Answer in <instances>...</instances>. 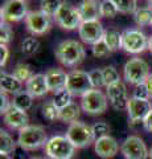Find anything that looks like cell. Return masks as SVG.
I'll return each instance as SVG.
<instances>
[{"instance_id": "6da1fadb", "label": "cell", "mask_w": 152, "mask_h": 159, "mask_svg": "<svg viewBox=\"0 0 152 159\" xmlns=\"http://www.w3.org/2000/svg\"><path fill=\"white\" fill-rule=\"evenodd\" d=\"M56 58L63 66L73 68L81 64L85 58V48L77 40H63L54 49Z\"/></svg>"}, {"instance_id": "7a4b0ae2", "label": "cell", "mask_w": 152, "mask_h": 159, "mask_svg": "<svg viewBox=\"0 0 152 159\" xmlns=\"http://www.w3.org/2000/svg\"><path fill=\"white\" fill-rule=\"evenodd\" d=\"M48 135L45 129L40 125H28L19 131L17 145L21 150L35 151L44 147L48 142Z\"/></svg>"}, {"instance_id": "3957f363", "label": "cell", "mask_w": 152, "mask_h": 159, "mask_svg": "<svg viewBox=\"0 0 152 159\" xmlns=\"http://www.w3.org/2000/svg\"><path fill=\"white\" fill-rule=\"evenodd\" d=\"M65 135L67 137V139L73 143V146L76 148L89 147L97 139L94 135V131H93V126L87 125L85 122H81V121H76L70 123Z\"/></svg>"}, {"instance_id": "277c9868", "label": "cell", "mask_w": 152, "mask_h": 159, "mask_svg": "<svg viewBox=\"0 0 152 159\" xmlns=\"http://www.w3.org/2000/svg\"><path fill=\"white\" fill-rule=\"evenodd\" d=\"M49 159H72L76 152V147L66 135H53L44 146Z\"/></svg>"}, {"instance_id": "5b68a950", "label": "cell", "mask_w": 152, "mask_h": 159, "mask_svg": "<svg viewBox=\"0 0 152 159\" xmlns=\"http://www.w3.org/2000/svg\"><path fill=\"white\" fill-rule=\"evenodd\" d=\"M150 65L140 57L130 58L124 64L123 68V77L124 80L131 85H139L144 84L147 77L150 76Z\"/></svg>"}, {"instance_id": "8992f818", "label": "cell", "mask_w": 152, "mask_h": 159, "mask_svg": "<svg viewBox=\"0 0 152 159\" xmlns=\"http://www.w3.org/2000/svg\"><path fill=\"white\" fill-rule=\"evenodd\" d=\"M107 101L109 98L103 92L93 88L81 97V107L89 116H99L106 111Z\"/></svg>"}, {"instance_id": "52a82bcc", "label": "cell", "mask_w": 152, "mask_h": 159, "mask_svg": "<svg viewBox=\"0 0 152 159\" xmlns=\"http://www.w3.org/2000/svg\"><path fill=\"white\" fill-rule=\"evenodd\" d=\"M123 33V40H122V49L131 54L143 53L145 49H148V37L140 29H126Z\"/></svg>"}, {"instance_id": "ba28073f", "label": "cell", "mask_w": 152, "mask_h": 159, "mask_svg": "<svg viewBox=\"0 0 152 159\" xmlns=\"http://www.w3.org/2000/svg\"><path fill=\"white\" fill-rule=\"evenodd\" d=\"M127 113H128L130 119V127H135L139 125H143L145 117L152 110V102L151 99H140L131 97L127 103Z\"/></svg>"}, {"instance_id": "9c48e42d", "label": "cell", "mask_w": 152, "mask_h": 159, "mask_svg": "<svg viewBox=\"0 0 152 159\" xmlns=\"http://www.w3.org/2000/svg\"><path fill=\"white\" fill-rule=\"evenodd\" d=\"M66 89L70 92L72 96L82 97L85 93L93 89L89 72H83L81 69H73L72 72H69L66 80Z\"/></svg>"}, {"instance_id": "30bf717a", "label": "cell", "mask_w": 152, "mask_h": 159, "mask_svg": "<svg viewBox=\"0 0 152 159\" xmlns=\"http://www.w3.org/2000/svg\"><path fill=\"white\" fill-rule=\"evenodd\" d=\"M54 20L58 27H61L62 29H66V31L78 29L83 21L78 8L73 7L67 3H62L60 11L56 13Z\"/></svg>"}, {"instance_id": "8fae6325", "label": "cell", "mask_w": 152, "mask_h": 159, "mask_svg": "<svg viewBox=\"0 0 152 159\" xmlns=\"http://www.w3.org/2000/svg\"><path fill=\"white\" fill-rule=\"evenodd\" d=\"M120 152L126 159H147L150 150L139 135H128L120 145Z\"/></svg>"}, {"instance_id": "7c38bea8", "label": "cell", "mask_w": 152, "mask_h": 159, "mask_svg": "<svg viewBox=\"0 0 152 159\" xmlns=\"http://www.w3.org/2000/svg\"><path fill=\"white\" fill-rule=\"evenodd\" d=\"M78 34L83 43L93 47L98 41L103 40L105 29L99 20H86V21H82L78 28Z\"/></svg>"}, {"instance_id": "4fadbf2b", "label": "cell", "mask_w": 152, "mask_h": 159, "mask_svg": "<svg viewBox=\"0 0 152 159\" xmlns=\"http://www.w3.org/2000/svg\"><path fill=\"white\" fill-rule=\"evenodd\" d=\"M28 15L25 0H7L2 7V21L7 24L17 23Z\"/></svg>"}, {"instance_id": "5bb4252c", "label": "cell", "mask_w": 152, "mask_h": 159, "mask_svg": "<svg viewBox=\"0 0 152 159\" xmlns=\"http://www.w3.org/2000/svg\"><path fill=\"white\" fill-rule=\"evenodd\" d=\"M25 25L33 36H41L52 28V19L42 11H31L25 17Z\"/></svg>"}, {"instance_id": "9a60e30c", "label": "cell", "mask_w": 152, "mask_h": 159, "mask_svg": "<svg viewBox=\"0 0 152 159\" xmlns=\"http://www.w3.org/2000/svg\"><path fill=\"white\" fill-rule=\"evenodd\" d=\"M106 96L110 101V105L115 110H124L128 103V93H127L126 84L123 81L115 82L110 86H106Z\"/></svg>"}, {"instance_id": "2e32d148", "label": "cell", "mask_w": 152, "mask_h": 159, "mask_svg": "<svg viewBox=\"0 0 152 159\" xmlns=\"http://www.w3.org/2000/svg\"><path fill=\"white\" fill-rule=\"evenodd\" d=\"M120 150L119 143L111 135H106L102 138H97L94 142V151L102 159H111L114 158L118 151Z\"/></svg>"}, {"instance_id": "e0dca14e", "label": "cell", "mask_w": 152, "mask_h": 159, "mask_svg": "<svg viewBox=\"0 0 152 159\" xmlns=\"http://www.w3.org/2000/svg\"><path fill=\"white\" fill-rule=\"evenodd\" d=\"M3 119H4V123L9 129L19 130V131L25 126H28V122H29V117L27 111L20 110V109L15 107L13 105H11V107L3 114Z\"/></svg>"}, {"instance_id": "ac0fdd59", "label": "cell", "mask_w": 152, "mask_h": 159, "mask_svg": "<svg viewBox=\"0 0 152 159\" xmlns=\"http://www.w3.org/2000/svg\"><path fill=\"white\" fill-rule=\"evenodd\" d=\"M46 84L49 88V92L57 93L66 88V80H67V73L60 68H52L48 69L45 73Z\"/></svg>"}, {"instance_id": "d6986e66", "label": "cell", "mask_w": 152, "mask_h": 159, "mask_svg": "<svg viewBox=\"0 0 152 159\" xmlns=\"http://www.w3.org/2000/svg\"><path fill=\"white\" fill-rule=\"evenodd\" d=\"M25 90L31 94L33 98H41L45 96L49 92L45 74H41V73L33 74L31 80L25 82Z\"/></svg>"}, {"instance_id": "ffe728a7", "label": "cell", "mask_w": 152, "mask_h": 159, "mask_svg": "<svg viewBox=\"0 0 152 159\" xmlns=\"http://www.w3.org/2000/svg\"><path fill=\"white\" fill-rule=\"evenodd\" d=\"M0 88H2V92L16 96V94L23 92V82L19 81L13 74L2 72V74H0Z\"/></svg>"}, {"instance_id": "44dd1931", "label": "cell", "mask_w": 152, "mask_h": 159, "mask_svg": "<svg viewBox=\"0 0 152 159\" xmlns=\"http://www.w3.org/2000/svg\"><path fill=\"white\" fill-rule=\"evenodd\" d=\"M77 8L81 13L83 21H86V20H99L101 17L99 3L97 0H82Z\"/></svg>"}, {"instance_id": "7402d4cb", "label": "cell", "mask_w": 152, "mask_h": 159, "mask_svg": "<svg viewBox=\"0 0 152 159\" xmlns=\"http://www.w3.org/2000/svg\"><path fill=\"white\" fill-rule=\"evenodd\" d=\"M81 106L77 102L72 101L69 105H66L65 107L60 109V121L65 122V123H73L78 121V117L81 114Z\"/></svg>"}, {"instance_id": "603a6c76", "label": "cell", "mask_w": 152, "mask_h": 159, "mask_svg": "<svg viewBox=\"0 0 152 159\" xmlns=\"http://www.w3.org/2000/svg\"><path fill=\"white\" fill-rule=\"evenodd\" d=\"M105 43L107 44V47L110 48L111 52H116L122 48V40H123V33H120L115 28H110L105 31L103 36Z\"/></svg>"}, {"instance_id": "cb8c5ba5", "label": "cell", "mask_w": 152, "mask_h": 159, "mask_svg": "<svg viewBox=\"0 0 152 159\" xmlns=\"http://www.w3.org/2000/svg\"><path fill=\"white\" fill-rule=\"evenodd\" d=\"M16 150V142L13 141L12 135L7 130H0V154L11 155Z\"/></svg>"}, {"instance_id": "d4e9b609", "label": "cell", "mask_w": 152, "mask_h": 159, "mask_svg": "<svg viewBox=\"0 0 152 159\" xmlns=\"http://www.w3.org/2000/svg\"><path fill=\"white\" fill-rule=\"evenodd\" d=\"M12 105L15 107L20 109V110L27 111L33 106V97L27 90H23L19 94H16V96H13Z\"/></svg>"}, {"instance_id": "484cf974", "label": "cell", "mask_w": 152, "mask_h": 159, "mask_svg": "<svg viewBox=\"0 0 152 159\" xmlns=\"http://www.w3.org/2000/svg\"><path fill=\"white\" fill-rule=\"evenodd\" d=\"M134 20L136 25L145 27L152 24V8L151 7H141L134 13Z\"/></svg>"}, {"instance_id": "4316f807", "label": "cell", "mask_w": 152, "mask_h": 159, "mask_svg": "<svg viewBox=\"0 0 152 159\" xmlns=\"http://www.w3.org/2000/svg\"><path fill=\"white\" fill-rule=\"evenodd\" d=\"M12 74L19 80V81L27 82V81H29V80H31V77H32L35 73H33L31 65H28V64H24V62H20V64H17V65L15 66Z\"/></svg>"}, {"instance_id": "83f0119b", "label": "cell", "mask_w": 152, "mask_h": 159, "mask_svg": "<svg viewBox=\"0 0 152 159\" xmlns=\"http://www.w3.org/2000/svg\"><path fill=\"white\" fill-rule=\"evenodd\" d=\"M61 0H40V11H42L48 16H56V13L60 11L62 6Z\"/></svg>"}, {"instance_id": "f1b7e54d", "label": "cell", "mask_w": 152, "mask_h": 159, "mask_svg": "<svg viewBox=\"0 0 152 159\" xmlns=\"http://www.w3.org/2000/svg\"><path fill=\"white\" fill-rule=\"evenodd\" d=\"M99 11H101V17H106V19H114L118 15V12H119L114 0H102L99 3Z\"/></svg>"}, {"instance_id": "f546056e", "label": "cell", "mask_w": 152, "mask_h": 159, "mask_svg": "<svg viewBox=\"0 0 152 159\" xmlns=\"http://www.w3.org/2000/svg\"><path fill=\"white\" fill-rule=\"evenodd\" d=\"M41 116L45 119H48V121H56V119L60 118V109L53 103V101H48L42 103Z\"/></svg>"}, {"instance_id": "4dcf8cb0", "label": "cell", "mask_w": 152, "mask_h": 159, "mask_svg": "<svg viewBox=\"0 0 152 159\" xmlns=\"http://www.w3.org/2000/svg\"><path fill=\"white\" fill-rule=\"evenodd\" d=\"M102 73H103V81H105V86H110L115 82L122 81L119 72L116 70L115 66L112 65H106L105 68H102Z\"/></svg>"}, {"instance_id": "1f68e13d", "label": "cell", "mask_w": 152, "mask_h": 159, "mask_svg": "<svg viewBox=\"0 0 152 159\" xmlns=\"http://www.w3.org/2000/svg\"><path fill=\"white\" fill-rule=\"evenodd\" d=\"M72 97L73 96L70 94V92L65 88V89H62V90L54 93L52 101L58 109H62V107H65L66 105H69V103L72 102Z\"/></svg>"}, {"instance_id": "d6a6232c", "label": "cell", "mask_w": 152, "mask_h": 159, "mask_svg": "<svg viewBox=\"0 0 152 159\" xmlns=\"http://www.w3.org/2000/svg\"><path fill=\"white\" fill-rule=\"evenodd\" d=\"M38 48H40V41L35 37H27L23 40V44H21V51L24 54H27V56H32V54H35Z\"/></svg>"}, {"instance_id": "836d02e7", "label": "cell", "mask_w": 152, "mask_h": 159, "mask_svg": "<svg viewBox=\"0 0 152 159\" xmlns=\"http://www.w3.org/2000/svg\"><path fill=\"white\" fill-rule=\"evenodd\" d=\"M118 11L122 13H135L138 11L136 0H114Z\"/></svg>"}, {"instance_id": "e575fe53", "label": "cell", "mask_w": 152, "mask_h": 159, "mask_svg": "<svg viewBox=\"0 0 152 159\" xmlns=\"http://www.w3.org/2000/svg\"><path fill=\"white\" fill-rule=\"evenodd\" d=\"M91 53H93V56L97 57V58H106V57H109L112 52L110 51V48L107 47L105 40H101V41H98L97 44L93 45Z\"/></svg>"}, {"instance_id": "d590c367", "label": "cell", "mask_w": 152, "mask_h": 159, "mask_svg": "<svg viewBox=\"0 0 152 159\" xmlns=\"http://www.w3.org/2000/svg\"><path fill=\"white\" fill-rule=\"evenodd\" d=\"M89 78L93 88L95 89H101L102 86H105V81H103V73L102 69H94V70L89 72Z\"/></svg>"}, {"instance_id": "8d00e7d4", "label": "cell", "mask_w": 152, "mask_h": 159, "mask_svg": "<svg viewBox=\"0 0 152 159\" xmlns=\"http://www.w3.org/2000/svg\"><path fill=\"white\" fill-rule=\"evenodd\" d=\"M12 37H13V32H12L11 25L2 21V25H0V44L7 45L12 40Z\"/></svg>"}, {"instance_id": "74e56055", "label": "cell", "mask_w": 152, "mask_h": 159, "mask_svg": "<svg viewBox=\"0 0 152 159\" xmlns=\"http://www.w3.org/2000/svg\"><path fill=\"white\" fill-rule=\"evenodd\" d=\"M93 131H94L95 138H102L110 135V126L106 122H97L93 125Z\"/></svg>"}, {"instance_id": "f35d334b", "label": "cell", "mask_w": 152, "mask_h": 159, "mask_svg": "<svg viewBox=\"0 0 152 159\" xmlns=\"http://www.w3.org/2000/svg\"><path fill=\"white\" fill-rule=\"evenodd\" d=\"M132 97L140 98V99H150L151 98V94H150L148 88H147V85H145V82L144 84H139V85L135 86Z\"/></svg>"}, {"instance_id": "ab89813d", "label": "cell", "mask_w": 152, "mask_h": 159, "mask_svg": "<svg viewBox=\"0 0 152 159\" xmlns=\"http://www.w3.org/2000/svg\"><path fill=\"white\" fill-rule=\"evenodd\" d=\"M9 58V49L7 45L0 44V66H6V64Z\"/></svg>"}, {"instance_id": "60d3db41", "label": "cell", "mask_w": 152, "mask_h": 159, "mask_svg": "<svg viewBox=\"0 0 152 159\" xmlns=\"http://www.w3.org/2000/svg\"><path fill=\"white\" fill-rule=\"evenodd\" d=\"M0 99H2V106H0V111H2V114H4L9 107H11L12 101H9L8 97H7V93H4V92L0 93Z\"/></svg>"}, {"instance_id": "b9f144b4", "label": "cell", "mask_w": 152, "mask_h": 159, "mask_svg": "<svg viewBox=\"0 0 152 159\" xmlns=\"http://www.w3.org/2000/svg\"><path fill=\"white\" fill-rule=\"evenodd\" d=\"M143 127H144L148 133H152V110L150 111L148 116L145 117L144 122H143Z\"/></svg>"}, {"instance_id": "7bdbcfd3", "label": "cell", "mask_w": 152, "mask_h": 159, "mask_svg": "<svg viewBox=\"0 0 152 159\" xmlns=\"http://www.w3.org/2000/svg\"><path fill=\"white\" fill-rule=\"evenodd\" d=\"M145 85H147V88H148L150 94H151V98H152V72L150 73V76L147 77V80H145Z\"/></svg>"}, {"instance_id": "ee69618b", "label": "cell", "mask_w": 152, "mask_h": 159, "mask_svg": "<svg viewBox=\"0 0 152 159\" xmlns=\"http://www.w3.org/2000/svg\"><path fill=\"white\" fill-rule=\"evenodd\" d=\"M148 51L152 53V36H151L150 40H148Z\"/></svg>"}, {"instance_id": "f6af8a7d", "label": "cell", "mask_w": 152, "mask_h": 159, "mask_svg": "<svg viewBox=\"0 0 152 159\" xmlns=\"http://www.w3.org/2000/svg\"><path fill=\"white\" fill-rule=\"evenodd\" d=\"M0 159H12L11 155H3V154H0Z\"/></svg>"}, {"instance_id": "bcb514c9", "label": "cell", "mask_w": 152, "mask_h": 159, "mask_svg": "<svg viewBox=\"0 0 152 159\" xmlns=\"http://www.w3.org/2000/svg\"><path fill=\"white\" fill-rule=\"evenodd\" d=\"M29 159H44V158H41V157H32V158H29Z\"/></svg>"}, {"instance_id": "7dc6e473", "label": "cell", "mask_w": 152, "mask_h": 159, "mask_svg": "<svg viewBox=\"0 0 152 159\" xmlns=\"http://www.w3.org/2000/svg\"><path fill=\"white\" fill-rule=\"evenodd\" d=\"M150 159H152V147H151V150H150Z\"/></svg>"}, {"instance_id": "c3c4849f", "label": "cell", "mask_w": 152, "mask_h": 159, "mask_svg": "<svg viewBox=\"0 0 152 159\" xmlns=\"http://www.w3.org/2000/svg\"><path fill=\"white\" fill-rule=\"evenodd\" d=\"M148 4H150V7L152 8V0H148Z\"/></svg>"}, {"instance_id": "681fc988", "label": "cell", "mask_w": 152, "mask_h": 159, "mask_svg": "<svg viewBox=\"0 0 152 159\" xmlns=\"http://www.w3.org/2000/svg\"><path fill=\"white\" fill-rule=\"evenodd\" d=\"M151 102H152V99H151Z\"/></svg>"}, {"instance_id": "f907efd6", "label": "cell", "mask_w": 152, "mask_h": 159, "mask_svg": "<svg viewBox=\"0 0 152 159\" xmlns=\"http://www.w3.org/2000/svg\"><path fill=\"white\" fill-rule=\"evenodd\" d=\"M97 2H98V0H97Z\"/></svg>"}, {"instance_id": "816d5d0a", "label": "cell", "mask_w": 152, "mask_h": 159, "mask_svg": "<svg viewBox=\"0 0 152 159\" xmlns=\"http://www.w3.org/2000/svg\"><path fill=\"white\" fill-rule=\"evenodd\" d=\"M151 25H152V24H151Z\"/></svg>"}]
</instances>
